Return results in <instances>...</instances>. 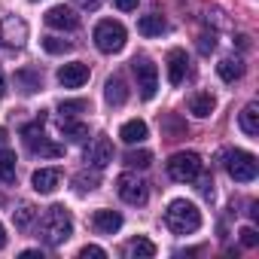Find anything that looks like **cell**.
Instances as JSON below:
<instances>
[{"label": "cell", "mask_w": 259, "mask_h": 259, "mask_svg": "<svg viewBox=\"0 0 259 259\" xmlns=\"http://www.w3.org/2000/svg\"><path fill=\"white\" fill-rule=\"evenodd\" d=\"M73 235V220H70V210L61 207V204H52L43 220H40V241L46 247H61L67 238Z\"/></svg>", "instance_id": "6da1fadb"}, {"label": "cell", "mask_w": 259, "mask_h": 259, "mask_svg": "<svg viewBox=\"0 0 259 259\" xmlns=\"http://www.w3.org/2000/svg\"><path fill=\"white\" fill-rule=\"evenodd\" d=\"M165 223H168L171 232H177V235H189V232H195V229L201 226V210H198L192 201L177 198V201L168 204V210H165Z\"/></svg>", "instance_id": "7a4b0ae2"}, {"label": "cell", "mask_w": 259, "mask_h": 259, "mask_svg": "<svg viewBox=\"0 0 259 259\" xmlns=\"http://www.w3.org/2000/svg\"><path fill=\"white\" fill-rule=\"evenodd\" d=\"M43 122H46V113L40 110L37 122H31V125H25V128H22L25 147H28L34 156H46V159H58V156H64V147H61V144H52V141L46 138V132H43Z\"/></svg>", "instance_id": "3957f363"}, {"label": "cell", "mask_w": 259, "mask_h": 259, "mask_svg": "<svg viewBox=\"0 0 259 259\" xmlns=\"http://www.w3.org/2000/svg\"><path fill=\"white\" fill-rule=\"evenodd\" d=\"M223 165H226V171L235 183H250V180H256V171H259L256 156L247 153V150H226Z\"/></svg>", "instance_id": "277c9868"}, {"label": "cell", "mask_w": 259, "mask_h": 259, "mask_svg": "<svg viewBox=\"0 0 259 259\" xmlns=\"http://www.w3.org/2000/svg\"><path fill=\"white\" fill-rule=\"evenodd\" d=\"M201 174V156L198 153H174L168 159V177L177 183H189Z\"/></svg>", "instance_id": "5b68a950"}, {"label": "cell", "mask_w": 259, "mask_h": 259, "mask_svg": "<svg viewBox=\"0 0 259 259\" xmlns=\"http://www.w3.org/2000/svg\"><path fill=\"white\" fill-rule=\"evenodd\" d=\"M95 46H98L101 52H107V55L119 52V49L125 46V28H122L119 22H113V19L98 22V28H95Z\"/></svg>", "instance_id": "8992f818"}, {"label": "cell", "mask_w": 259, "mask_h": 259, "mask_svg": "<svg viewBox=\"0 0 259 259\" xmlns=\"http://www.w3.org/2000/svg\"><path fill=\"white\" fill-rule=\"evenodd\" d=\"M116 189H119V198H122L125 204H135V207L147 204V198H150L147 183H144L141 177H135V174H119Z\"/></svg>", "instance_id": "52a82bcc"}, {"label": "cell", "mask_w": 259, "mask_h": 259, "mask_svg": "<svg viewBox=\"0 0 259 259\" xmlns=\"http://www.w3.org/2000/svg\"><path fill=\"white\" fill-rule=\"evenodd\" d=\"M135 73H138V89H141V98L150 101L156 98V89H159V67L150 61V58H135L132 61Z\"/></svg>", "instance_id": "ba28073f"}, {"label": "cell", "mask_w": 259, "mask_h": 259, "mask_svg": "<svg viewBox=\"0 0 259 259\" xmlns=\"http://www.w3.org/2000/svg\"><path fill=\"white\" fill-rule=\"evenodd\" d=\"M46 25L55 28V31H76L79 28V16L67 7H52L46 13Z\"/></svg>", "instance_id": "9c48e42d"}, {"label": "cell", "mask_w": 259, "mask_h": 259, "mask_svg": "<svg viewBox=\"0 0 259 259\" xmlns=\"http://www.w3.org/2000/svg\"><path fill=\"white\" fill-rule=\"evenodd\" d=\"M58 82H61L64 89H79V85H85V82H89V64H82V61L64 64V67L58 70Z\"/></svg>", "instance_id": "30bf717a"}, {"label": "cell", "mask_w": 259, "mask_h": 259, "mask_svg": "<svg viewBox=\"0 0 259 259\" xmlns=\"http://www.w3.org/2000/svg\"><path fill=\"white\" fill-rule=\"evenodd\" d=\"M85 162H89L92 168L110 165V162H113V144H110V138H95L92 147L85 150Z\"/></svg>", "instance_id": "8fae6325"}, {"label": "cell", "mask_w": 259, "mask_h": 259, "mask_svg": "<svg viewBox=\"0 0 259 259\" xmlns=\"http://www.w3.org/2000/svg\"><path fill=\"white\" fill-rule=\"evenodd\" d=\"M0 40L10 43V46H22L28 40V25L22 19H16V16L4 19V22H0Z\"/></svg>", "instance_id": "7c38bea8"}, {"label": "cell", "mask_w": 259, "mask_h": 259, "mask_svg": "<svg viewBox=\"0 0 259 259\" xmlns=\"http://www.w3.org/2000/svg\"><path fill=\"white\" fill-rule=\"evenodd\" d=\"M31 183H34V189H37L40 195H49V192H55L58 183H61V168H40V171H34Z\"/></svg>", "instance_id": "4fadbf2b"}, {"label": "cell", "mask_w": 259, "mask_h": 259, "mask_svg": "<svg viewBox=\"0 0 259 259\" xmlns=\"http://www.w3.org/2000/svg\"><path fill=\"white\" fill-rule=\"evenodd\" d=\"M92 229L98 235H113V232L122 229V213H116V210H95L92 213Z\"/></svg>", "instance_id": "5bb4252c"}, {"label": "cell", "mask_w": 259, "mask_h": 259, "mask_svg": "<svg viewBox=\"0 0 259 259\" xmlns=\"http://www.w3.org/2000/svg\"><path fill=\"white\" fill-rule=\"evenodd\" d=\"M186 67H189V58L183 49H171L168 52V82L171 85H180L186 79Z\"/></svg>", "instance_id": "9a60e30c"}, {"label": "cell", "mask_w": 259, "mask_h": 259, "mask_svg": "<svg viewBox=\"0 0 259 259\" xmlns=\"http://www.w3.org/2000/svg\"><path fill=\"white\" fill-rule=\"evenodd\" d=\"M58 128H61V135H64L70 144H82V141L89 138V125H85V122H76L73 116H61Z\"/></svg>", "instance_id": "2e32d148"}, {"label": "cell", "mask_w": 259, "mask_h": 259, "mask_svg": "<svg viewBox=\"0 0 259 259\" xmlns=\"http://www.w3.org/2000/svg\"><path fill=\"white\" fill-rule=\"evenodd\" d=\"M125 256H128V259H153V256H156V244H153L150 238L138 235V238H132V241L125 244Z\"/></svg>", "instance_id": "e0dca14e"}, {"label": "cell", "mask_w": 259, "mask_h": 259, "mask_svg": "<svg viewBox=\"0 0 259 259\" xmlns=\"http://www.w3.org/2000/svg\"><path fill=\"white\" fill-rule=\"evenodd\" d=\"M104 98H107V104H113V107H122V104L128 101V85H125V79H122L119 73L107 79V85H104Z\"/></svg>", "instance_id": "ac0fdd59"}, {"label": "cell", "mask_w": 259, "mask_h": 259, "mask_svg": "<svg viewBox=\"0 0 259 259\" xmlns=\"http://www.w3.org/2000/svg\"><path fill=\"white\" fill-rule=\"evenodd\" d=\"M241 132L247 135V138H256L259 135V104L253 101V104H247L244 110H241Z\"/></svg>", "instance_id": "d6986e66"}, {"label": "cell", "mask_w": 259, "mask_h": 259, "mask_svg": "<svg viewBox=\"0 0 259 259\" xmlns=\"http://www.w3.org/2000/svg\"><path fill=\"white\" fill-rule=\"evenodd\" d=\"M119 138H122L125 144H141V141H147V122H144V119L125 122V125L119 128Z\"/></svg>", "instance_id": "ffe728a7"}, {"label": "cell", "mask_w": 259, "mask_h": 259, "mask_svg": "<svg viewBox=\"0 0 259 259\" xmlns=\"http://www.w3.org/2000/svg\"><path fill=\"white\" fill-rule=\"evenodd\" d=\"M217 73H220L223 82H238V79L244 76V61H241V58H223V61L217 64Z\"/></svg>", "instance_id": "44dd1931"}, {"label": "cell", "mask_w": 259, "mask_h": 259, "mask_svg": "<svg viewBox=\"0 0 259 259\" xmlns=\"http://www.w3.org/2000/svg\"><path fill=\"white\" fill-rule=\"evenodd\" d=\"M213 107H217V101H213V95L210 92H195V95H189V113H195V116H210L213 113Z\"/></svg>", "instance_id": "7402d4cb"}, {"label": "cell", "mask_w": 259, "mask_h": 259, "mask_svg": "<svg viewBox=\"0 0 259 259\" xmlns=\"http://www.w3.org/2000/svg\"><path fill=\"white\" fill-rule=\"evenodd\" d=\"M165 28H168V22H165L159 13L141 16V22H138V31H141L144 37H159V34H165Z\"/></svg>", "instance_id": "603a6c76"}, {"label": "cell", "mask_w": 259, "mask_h": 259, "mask_svg": "<svg viewBox=\"0 0 259 259\" xmlns=\"http://www.w3.org/2000/svg\"><path fill=\"white\" fill-rule=\"evenodd\" d=\"M0 180L4 183H16V153L0 147Z\"/></svg>", "instance_id": "cb8c5ba5"}, {"label": "cell", "mask_w": 259, "mask_h": 259, "mask_svg": "<svg viewBox=\"0 0 259 259\" xmlns=\"http://www.w3.org/2000/svg\"><path fill=\"white\" fill-rule=\"evenodd\" d=\"M16 85H19L25 95H34V92L43 85V79H40L37 70H19V73H16Z\"/></svg>", "instance_id": "d4e9b609"}, {"label": "cell", "mask_w": 259, "mask_h": 259, "mask_svg": "<svg viewBox=\"0 0 259 259\" xmlns=\"http://www.w3.org/2000/svg\"><path fill=\"white\" fill-rule=\"evenodd\" d=\"M73 186H76V192H95L101 186V174L98 171H79L73 177Z\"/></svg>", "instance_id": "484cf974"}, {"label": "cell", "mask_w": 259, "mask_h": 259, "mask_svg": "<svg viewBox=\"0 0 259 259\" xmlns=\"http://www.w3.org/2000/svg\"><path fill=\"white\" fill-rule=\"evenodd\" d=\"M34 217H37V207L28 204V201H22V204L13 210V223H16V229H28V226L34 223Z\"/></svg>", "instance_id": "4316f807"}, {"label": "cell", "mask_w": 259, "mask_h": 259, "mask_svg": "<svg viewBox=\"0 0 259 259\" xmlns=\"http://www.w3.org/2000/svg\"><path fill=\"white\" fill-rule=\"evenodd\" d=\"M150 162H153L150 150H132V153H125V165L128 168H150Z\"/></svg>", "instance_id": "83f0119b"}, {"label": "cell", "mask_w": 259, "mask_h": 259, "mask_svg": "<svg viewBox=\"0 0 259 259\" xmlns=\"http://www.w3.org/2000/svg\"><path fill=\"white\" fill-rule=\"evenodd\" d=\"M43 49H46L49 55H64V52H70L73 46H70L67 40H61V37H43Z\"/></svg>", "instance_id": "f1b7e54d"}, {"label": "cell", "mask_w": 259, "mask_h": 259, "mask_svg": "<svg viewBox=\"0 0 259 259\" xmlns=\"http://www.w3.org/2000/svg\"><path fill=\"white\" fill-rule=\"evenodd\" d=\"M61 116H79V113H85L89 110V101L85 98H76V101H61Z\"/></svg>", "instance_id": "f546056e"}, {"label": "cell", "mask_w": 259, "mask_h": 259, "mask_svg": "<svg viewBox=\"0 0 259 259\" xmlns=\"http://www.w3.org/2000/svg\"><path fill=\"white\" fill-rule=\"evenodd\" d=\"M238 235H241V244H244V247H256V244H259V235H256L253 226H244Z\"/></svg>", "instance_id": "4dcf8cb0"}, {"label": "cell", "mask_w": 259, "mask_h": 259, "mask_svg": "<svg viewBox=\"0 0 259 259\" xmlns=\"http://www.w3.org/2000/svg\"><path fill=\"white\" fill-rule=\"evenodd\" d=\"M89 256H92V259H104V256H107V250H104V247H98V244H85V247L79 250V259H89Z\"/></svg>", "instance_id": "1f68e13d"}, {"label": "cell", "mask_w": 259, "mask_h": 259, "mask_svg": "<svg viewBox=\"0 0 259 259\" xmlns=\"http://www.w3.org/2000/svg\"><path fill=\"white\" fill-rule=\"evenodd\" d=\"M213 49H217L213 34H201V37H198V52H201V55H207V52H213Z\"/></svg>", "instance_id": "d6a6232c"}, {"label": "cell", "mask_w": 259, "mask_h": 259, "mask_svg": "<svg viewBox=\"0 0 259 259\" xmlns=\"http://www.w3.org/2000/svg\"><path fill=\"white\" fill-rule=\"evenodd\" d=\"M162 128H165V132H171V135H183V132H186V125H183V122H177L174 116H168V119L162 122Z\"/></svg>", "instance_id": "836d02e7"}, {"label": "cell", "mask_w": 259, "mask_h": 259, "mask_svg": "<svg viewBox=\"0 0 259 259\" xmlns=\"http://www.w3.org/2000/svg\"><path fill=\"white\" fill-rule=\"evenodd\" d=\"M73 4H76V7H82V10H98L104 0H73Z\"/></svg>", "instance_id": "e575fe53"}, {"label": "cell", "mask_w": 259, "mask_h": 259, "mask_svg": "<svg viewBox=\"0 0 259 259\" xmlns=\"http://www.w3.org/2000/svg\"><path fill=\"white\" fill-rule=\"evenodd\" d=\"M198 189H201V195H204V198H210V195H213V183H210V177H204Z\"/></svg>", "instance_id": "d590c367"}, {"label": "cell", "mask_w": 259, "mask_h": 259, "mask_svg": "<svg viewBox=\"0 0 259 259\" xmlns=\"http://www.w3.org/2000/svg\"><path fill=\"white\" fill-rule=\"evenodd\" d=\"M113 4H116L122 13H128V10H135V7H138V0H113Z\"/></svg>", "instance_id": "8d00e7d4"}, {"label": "cell", "mask_w": 259, "mask_h": 259, "mask_svg": "<svg viewBox=\"0 0 259 259\" xmlns=\"http://www.w3.org/2000/svg\"><path fill=\"white\" fill-rule=\"evenodd\" d=\"M37 256L43 259V253H40V250H22V259H37Z\"/></svg>", "instance_id": "74e56055"}, {"label": "cell", "mask_w": 259, "mask_h": 259, "mask_svg": "<svg viewBox=\"0 0 259 259\" xmlns=\"http://www.w3.org/2000/svg\"><path fill=\"white\" fill-rule=\"evenodd\" d=\"M7 247V232H4V223H0V250Z\"/></svg>", "instance_id": "f35d334b"}, {"label": "cell", "mask_w": 259, "mask_h": 259, "mask_svg": "<svg viewBox=\"0 0 259 259\" xmlns=\"http://www.w3.org/2000/svg\"><path fill=\"white\" fill-rule=\"evenodd\" d=\"M7 95V79H4V73H0V98Z\"/></svg>", "instance_id": "ab89813d"}, {"label": "cell", "mask_w": 259, "mask_h": 259, "mask_svg": "<svg viewBox=\"0 0 259 259\" xmlns=\"http://www.w3.org/2000/svg\"><path fill=\"white\" fill-rule=\"evenodd\" d=\"M0 147H7V128H0Z\"/></svg>", "instance_id": "60d3db41"}, {"label": "cell", "mask_w": 259, "mask_h": 259, "mask_svg": "<svg viewBox=\"0 0 259 259\" xmlns=\"http://www.w3.org/2000/svg\"><path fill=\"white\" fill-rule=\"evenodd\" d=\"M31 4H37V0H31Z\"/></svg>", "instance_id": "b9f144b4"}]
</instances>
